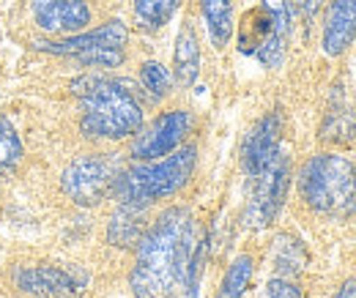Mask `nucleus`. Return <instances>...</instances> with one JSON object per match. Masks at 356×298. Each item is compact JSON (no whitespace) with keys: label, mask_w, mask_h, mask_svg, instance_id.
Returning <instances> with one entry per match:
<instances>
[{"label":"nucleus","mask_w":356,"mask_h":298,"mask_svg":"<svg viewBox=\"0 0 356 298\" xmlns=\"http://www.w3.org/2000/svg\"><path fill=\"white\" fill-rule=\"evenodd\" d=\"M197 224L186 208H168L137 244L129 288L134 298H173L197 244Z\"/></svg>","instance_id":"nucleus-1"},{"label":"nucleus","mask_w":356,"mask_h":298,"mask_svg":"<svg viewBox=\"0 0 356 298\" xmlns=\"http://www.w3.org/2000/svg\"><path fill=\"white\" fill-rule=\"evenodd\" d=\"M80 129L90 140H124L143 129V107L129 83L110 77H86L77 83Z\"/></svg>","instance_id":"nucleus-2"},{"label":"nucleus","mask_w":356,"mask_h":298,"mask_svg":"<svg viewBox=\"0 0 356 298\" xmlns=\"http://www.w3.org/2000/svg\"><path fill=\"white\" fill-rule=\"evenodd\" d=\"M299 194L315 213L348 219L356 213V165L340 154H315L299 172Z\"/></svg>","instance_id":"nucleus-3"},{"label":"nucleus","mask_w":356,"mask_h":298,"mask_svg":"<svg viewBox=\"0 0 356 298\" xmlns=\"http://www.w3.org/2000/svg\"><path fill=\"white\" fill-rule=\"evenodd\" d=\"M195 165H197V148L184 145L156 162H140L129 170H121L115 178L113 194L118 197V203L151 206L156 200L173 197L176 192H181L189 183Z\"/></svg>","instance_id":"nucleus-4"},{"label":"nucleus","mask_w":356,"mask_h":298,"mask_svg":"<svg viewBox=\"0 0 356 298\" xmlns=\"http://www.w3.org/2000/svg\"><path fill=\"white\" fill-rule=\"evenodd\" d=\"M293 28L288 0H264L261 6L244 11L238 22V49L255 55L264 66L277 69L285 60V47Z\"/></svg>","instance_id":"nucleus-5"},{"label":"nucleus","mask_w":356,"mask_h":298,"mask_svg":"<svg viewBox=\"0 0 356 298\" xmlns=\"http://www.w3.org/2000/svg\"><path fill=\"white\" fill-rule=\"evenodd\" d=\"M129 39V31L121 19H110L107 25L88 31V33H74L60 42H44L39 49L74 58L83 66H99V69H115L124 63V47Z\"/></svg>","instance_id":"nucleus-6"},{"label":"nucleus","mask_w":356,"mask_h":298,"mask_svg":"<svg viewBox=\"0 0 356 298\" xmlns=\"http://www.w3.org/2000/svg\"><path fill=\"white\" fill-rule=\"evenodd\" d=\"M288 186H291V165H288V156L280 154L264 170L250 175V200H247L244 222L252 230H266L285 206Z\"/></svg>","instance_id":"nucleus-7"},{"label":"nucleus","mask_w":356,"mask_h":298,"mask_svg":"<svg viewBox=\"0 0 356 298\" xmlns=\"http://www.w3.org/2000/svg\"><path fill=\"white\" fill-rule=\"evenodd\" d=\"M118 172L121 170L115 159L110 156H80L63 170L60 186L72 203L83 208H93L102 200H107V194H113Z\"/></svg>","instance_id":"nucleus-8"},{"label":"nucleus","mask_w":356,"mask_h":298,"mask_svg":"<svg viewBox=\"0 0 356 298\" xmlns=\"http://www.w3.org/2000/svg\"><path fill=\"white\" fill-rule=\"evenodd\" d=\"M192 129V115L186 110H170L162 113L154 124L143 131H137L132 142V159L137 162H156L168 154L181 148Z\"/></svg>","instance_id":"nucleus-9"},{"label":"nucleus","mask_w":356,"mask_h":298,"mask_svg":"<svg viewBox=\"0 0 356 298\" xmlns=\"http://www.w3.org/2000/svg\"><path fill=\"white\" fill-rule=\"evenodd\" d=\"M17 285L36 298H77L86 276H77L60 265H31L17 274Z\"/></svg>","instance_id":"nucleus-10"},{"label":"nucleus","mask_w":356,"mask_h":298,"mask_svg":"<svg viewBox=\"0 0 356 298\" xmlns=\"http://www.w3.org/2000/svg\"><path fill=\"white\" fill-rule=\"evenodd\" d=\"M280 137H282V121L277 113L264 115L255 126L250 129L244 148H241V165L247 175H255L258 170H264L266 165H271L282 148H280Z\"/></svg>","instance_id":"nucleus-11"},{"label":"nucleus","mask_w":356,"mask_h":298,"mask_svg":"<svg viewBox=\"0 0 356 298\" xmlns=\"http://www.w3.org/2000/svg\"><path fill=\"white\" fill-rule=\"evenodd\" d=\"M33 19L47 33L74 36L90 22V8L86 0H33Z\"/></svg>","instance_id":"nucleus-12"},{"label":"nucleus","mask_w":356,"mask_h":298,"mask_svg":"<svg viewBox=\"0 0 356 298\" xmlns=\"http://www.w3.org/2000/svg\"><path fill=\"white\" fill-rule=\"evenodd\" d=\"M356 42V0H329L321 47L329 58L343 55Z\"/></svg>","instance_id":"nucleus-13"},{"label":"nucleus","mask_w":356,"mask_h":298,"mask_svg":"<svg viewBox=\"0 0 356 298\" xmlns=\"http://www.w3.org/2000/svg\"><path fill=\"white\" fill-rule=\"evenodd\" d=\"M145 208L148 206H129V203H121L118 211L113 213L110 219V227H107V241L113 247H137L143 233L148 230L145 227Z\"/></svg>","instance_id":"nucleus-14"},{"label":"nucleus","mask_w":356,"mask_h":298,"mask_svg":"<svg viewBox=\"0 0 356 298\" xmlns=\"http://www.w3.org/2000/svg\"><path fill=\"white\" fill-rule=\"evenodd\" d=\"M200 74V44L195 36V28L186 22L178 31L176 49H173V77L181 88H192Z\"/></svg>","instance_id":"nucleus-15"},{"label":"nucleus","mask_w":356,"mask_h":298,"mask_svg":"<svg viewBox=\"0 0 356 298\" xmlns=\"http://www.w3.org/2000/svg\"><path fill=\"white\" fill-rule=\"evenodd\" d=\"M200 11L206 19V31L209 39L217 49H222L230 42L233 31H236V19H233V0H200Z\"/></svg>","instance_id":"nucleus-16"},{"label":"nucleus","mask_w":356,"mask_h":298,"mask_svg":"<svg viewBox=\"0 0 356 298\" xmlns=\"http://www.w3.org/2000/svg\"><path fill=\"white\" fill-rule=\"evenodd\" d=\"M307 265V249L296 235H280L274 241V271L280 276H293Z\"/></svg>","instance_id":"nucleus-17"},{"label":"nucleus","mask_w":356,"mask_h":298,"mask_svg":"<svg viewBox=\"0 0 356 298\" xmlns=\"http://www.w3.org/2000/svg\"><path fill=\"white\" fill-rule=\"evenodd\" d=\"M178 6H181V0H134V22L143 31L154 33L173 19Z\"/></svg>","instance_id":"nucleus-18"},{"label":"nucleus","mask_w":356,"mask_h":298,"mask_svg":"<svg viewBox=\"0 0 356 298\" xmlns=\"http://www.w3.org/2000/svg\"><path fill=\"white\" fill-rule=\"evenodd\" d=\"M321 137L329 142H351L356 137V115L354 110L334 99V104L326 113V121L321 129Z\"/></svg>","instance_id":"nucleus-19"},{"label":"nucleus","mask_w":356,"mask_h":298,"mask_svg":"<svg viewBox=\"0 0 356 298\" xmlns=\"http://www.w3.org/2000/svg\"><path fill=\"white\" fill-rule=\"evenodd\" d=\"M252 271H255V260L252 255H238L230 268L225 271L222 285L217 290V298H241L244 290L250 288V279H252Z\"/></svg>","instance_id":"nucleus-20"},{"label":"nucleus","mask_w":356,"mask_h":298,"mask_svg":"<svg viewBox=\"0 0 356 298\" xmlns=\"http://www.w3.org/2000/svg\"><path fill=\"white\" fill-rule=\"evenodd\" d=\"M206 252H209V238H200L195 244V252L186 263V271L178 282V290L173 298H197L200 293V276H203V268H206Z\"/></svg>","instance_id":"nucleus-21"},{"label":"nucleus","mask_w":356,"mask_h":298,"mask_svg":"<svg viewBox=\"0 0 356 298\" xmlns=\"http://www.w3.org/2000/svg\"><path fill=\"white\" fill-rule=\"evenodd\" d=\"M22 162V140L11 121L0 118V175H11Z\"/></svg>","instance_id":"nucleus-22"},{"label":"nucleus","mask_w":356,"mask_h":298,"mask_svg":"<svg viewBox=\"0 0 356 298\" xmlns=\"http://www.w3.org/2000/svg\"><path fill=\"white\" fill-rule=\"evenodd\" d=\"M140 83H143V88H145V93H148L151 101H159V99H165V96L170 93L173 77H170V72H168L162 63L145 60V63L140 66Z\"/></svg>","instance_id":"nucleus-23"},{"label":"nucleus","mask_w":356,"mask_h":298,"mask_svg":"<svg viewBox=\"0 0 356 298\" xmlns=\"http://www.w3.org/2000/svg\"><path fill=\"white\" fill-rule=\"evenodd\" d=\"M261 298H302V290H299V285L291 282L288 276H274V279L266 282Z\"/></svg>","instance_id":"nucleus-24"},{"label":"nucleus","mask_w":356,"mask_h":298,"mask_svg":"<svg viewBox=\"0 0 356 298\" xmlns=\"http://www.w3.org/2000/svg\"><path fill=\"white\" fill-rule=\"evenodd\" d=\"M334 298H356V279H348V282L337 290V296Z\"/></svg>","instance_id":"nucleus-25"}]
</instances>
